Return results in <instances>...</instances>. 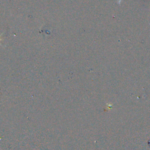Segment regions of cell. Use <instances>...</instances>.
<instances>
[{"instance_id": "cell-1", "label": "cell", "mask_w": 150, "mask_h": 150, "mask_svg": "<svg viewBox=\"0 0 150 150\" xmlns=\"http://www.w3.org/2000/svg\"><path fill=\"white\" fill-rule=\"evenodd\" d=\"M1 35H0V40H1Z\"/></svg>"}]
</instances>
